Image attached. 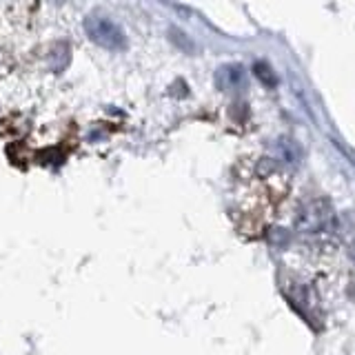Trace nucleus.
I'll use <instances>...</instances> for the list:
<instances>
[{
    "instance_id": "obj_1",
    "label": "nucleus",
    "mask_w": 355,
    "mask_h": 355,
    "mask_svg": "<svg viewBox=\"0 0 355 355\" xmlns=\"http://www.w3.org/2000/svg\"><path fill=\"white\" fill-rule=\"evenodd\" d=\"M297 236L315 253H331L338 247V220L327 198H311L300 207L295 218Z\"/></svg>"
},
{
    "instance_id": "obj_2",
    "label": "nucleus",
    "mask_w": 355,
    "mask_h": 355,
    "mask_svg": "<svg viewBox=\"0 0 355 355\" xmlns=\"http://www.w3.org/2000/svg\"><path fill=\"white\" fill-rule=\"evenodd\" d=\"M284 293L288 297V302H291V306L306 320V324H311L315 331H320L322 324H324V311H322L320 297L315 295L313 288H311L306 282L286 280Z\"/></svg>"
},
{
    "instance_id": "obj_3",
    "label": "nucleus",
    "mask_w": 355,
    "mask_h": 355,
    "mask_svg": "<svg viewBox=\"0 0 355 355\" xmlns=\"http://www.w3.org/2000/svg\"><path fill=\"white\" fill-rule=\"evenodd\" d=\"M85 29L89 33V38L105 49H122L127 44L122 29L107 16H89L85 20Z\"/></svg>"
},
{
    "instance_id": "obj_4",
    "label": "nucleus",
    "mask_w": 355,
    "mask_h": 355,
    "mask_svg": "<svg viewBox=\"0 0 355 355\" xmlns=\"http://www.w3.org/2000/svg\"><path fill=\"white\" fill-rule=\"evenodd\" d=\"M47 62L53 71H60L62 67L69 62V44H64V42H55L49 55H47Z\"/></svg>"
},
{
    "instance_id": "obj_5",
    "label": "nucleus",
    "mask_w": 355,
    "mask_h": 355,
    "mask_svg": "<svg viewBox=\"0 0 355 355\" xmlns=\"http://www.w3.org/2000/svg\"><path fill=\"white\" fill-rule=\"evenodd\" d=\"M353 258H355V242H353Z\"/></svg>"
}]
</instances>
